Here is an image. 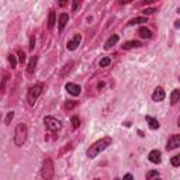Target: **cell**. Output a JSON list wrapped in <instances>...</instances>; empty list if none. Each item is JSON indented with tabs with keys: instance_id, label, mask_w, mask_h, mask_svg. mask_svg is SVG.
Instances as JSON below:
<instances>
[{
	"instance_id": "cell-12",
	"label": "cell",
	"mask_w": 180,
	"mask_h": 180,
	"mask_svg": "<svg viewBox=\"0 0 180 180\" xmlns=\"http://www.w3.org/2000/svg\"><path fill=\"white\" fill-rule=\"evenodd\" d=\"M118 40H120V37H118V35H115V34H114V35H111V37L106 41V44H104V49H111V48H113L114 45L118 42Z\"/></svg>"
},
{
	"instance_id": "cell-22",
	"label": "cell",
	"mask_w": 180,
	"mask_h": 180,
	"mask_svg": "<svg viewBox=\"0 0 180 180\" xmlns=\"http://www.w3.org/2000/svg\"><path fill=\"white\" fill-rule=\"evenodd\" d=\"M110 63H111V59L108 58V56H104V58H101V59H100L99 65H100L101 68H106V66H108Z\"/></svg>"
},
{
	"instance_id": "cell-33",
	"label": "cell",
	"mask_w": 180,
	"mask_h": 180,
	"mask_svg": "<svg viewBox=\"0 0 180 180\" xmlns=\"http://www.w3.org/2000/svg\"><path fill=\"white\" fill-rule=\"evenodd\" d=\"M155 2H158V0H142V4H152Z\"/></svg>"
},
{
	"instance_id": "cell-6",
	"label": "cell",
	"mask_w": 180,
	"mask_h": 180,
	"mask_svg": "<svg viewBox=\"0 0 180 180\" xmlns=\"http://www.w3.org/2000/svg\"><path fill=\"white\" fill-rule=\"evenodd\" d=\"M179 146H180V135L179 134H173L169 138V141H168L166 149L168 151H173V149H177Z\"/></svg>"
},
{
	"instance_id": "cell-24",
	"label": "cell",
	"mask_w": 180,
	"mask_h": 180,
	"mask_svg": "<svg viewBox=\"0 0 180 180\" xmlns=\"http://www.w3.org/2000/svg\"><path fill=\"white\" fill-rule=\"evenodd\" d=\"M9 63L11 65V68H16V66H17V59H16V55H14V54H10V55H9Z\"/></svg>"
},
{
	"instance_id": "cell-29",
	"label": "cell",
	"mask_w": 180,
	"mask_h": 180,
	"mask_svg": "<svg viewBox=\"0 0 180 180\" xmlns=\"http://www.w3.org/2000/svg\"><path fill=\"white\" fill-rule=\"evenodd\" d=\"M28 48H30V51L33 52L34 51V48H35V37L34 35H31V38H30V45H28Z\"/></svg>"
},
{
	"instance_id": "cell-8",
	"label": "cell",
	"mask_w": 180,
	"mask_h": 180,
	"mask_svg": "<svg viewBox=\"0 0 180 180\" xmlns=\"http://www.w3.org/2000/svg\"><path fill=\"white\" fill-rule=\"evenodd\" d=\"M165 97H166V93H165V90L162 87H156L154 90V93H152V100L154 101H156V103H159V101H163L165 100Z\"/></svg>"
},
{
	"instance_id": "cell-23",
	"label": "cell",
	"mask_w": 180,
	"mask_h": 180,
	"mask_svg": "<svg viewBox=\"0 0 180 180\" xmlns=\"http://www.w3.org/2000/svg\"><path fill=\"white\" fill-rule=\"evenodd\" d=\"M72 66H73V62H69V63H66V65L63 66V72H62V76H63V77H65V76H66V75L70 72Z\"/></svg>"
},
{
	"instance_id": "cell-26",
	"label": "cell",
	"mask_w": 180,
	"mask_h": 180,
	"mask_svg": "<svg viewBox=\"0 0 180 180\" xmlns=\"http://www.w3.org/2000/svg\"><path fill=\"white\" fill-rule=\"evenodd\" d=\"M154 177H159L158 170H149V172L146 173V179H154Z\"/></svg>"
},
{
	"instance_id": "cell-38",
	"label": "cell",
	"mask_w": 180,
	"mask_h": 180,
	"mask_svg": "<svg viewBox=\"0 0 180 180\" xmlns=\"http://www.w3.org/2000/svg\"><path fill=\"white\" fill-rule=\"evenodd\" d=\"M0 121H2V115H0Z\"/></svg>"
},
{
	"instance_id": "cell-34",
	"label": "cell",
	"mask_w": 180,
	"mask_h": 180,
	"mask_svg": "<svg viewBox=\"0 0 180 180\" xmlns=\"http://www.w3.org/2000/svg\"><path fill=\"white\" fill-rule=\"evenodd\" d=\"M66 4H68V0H59V6L61 7H65Z\"/></svg>"
},
{
	"instance_id": "cell-35",
	"label": "cell",
	"mask_w": 180,
	"mask_h": 180,
	"mask_svg": "<svg viewBox=\"0 0 180 180\" xmlns=\"http://www.w3.org/2000/svg\"><path fill=\"white\" fill-rule=\"evenodd\" d=\"M124 179H134V176L131 173H127V175H124Z\"/></svg>"
},
{
	"instance_id": "cell-31",
	"label": "cell",
	"mask_w": 180,
	"mask_h": 180,
	"mask_svg": "<svg viewBox=\"0 0 180 180\" xmlns=\"http://www.w3.org/2000/svg\"><path fill=\"white\" fill-rule=\"evenodd\" d=\"M19 61H20V63H24V62H26V54H24L21 49L19 51Z\"/></svg>"
},
{
	"instance_id": "cell-21",
	"label": "cell",
	"mask_w": 180,
	"mask_h": 180,
	"mask_svg": "<svg viewBox=\"0 0 180 180\" xmlns=\"http://www.w3.org/2000/svg\"><path fill=\"white\" fill-rule=\"evenodd\" d=\"M70 122H72V127H73L75 129L80 127V118L77 117V115H73V117L70 118Z\"/></svg>"
},
{
	"instance_id": "cell-14",
	"label": "cell",
	"mask_w": 180,
	"mask_h": 180,
	"mask_svg": "<svg viewBox=\"0 0 180 180\" xmlns=\"http://www.w3.org/2000/svg\"><path fill=\"white\" fill-rule=\"evenodd\" d=\"M145 120H146V122H148V125H149V128L151 129H158L159 127H161V124H159L158 120L154 118V117H151V115H146Z\"/></svg>"
},
{
	"instance_id": "cell-13",
	"label": "cell",
	"mask_w": 180,
	"mask_h": 180,
	"mask_svg": "<svg viewBox=\"0 0 180 180\" xmlns=\"http://www.w3.org/2000/svg\"><path fill=\"white\" fill-rule=\"evenodd\" d=\"M141 47V42L139 41H127V42H124V44L121 45L122 49H125V51H128V49H132V48H139Z\"/></svg>"
},
{
	"instance_id": "cell-32",
	"label": "cell",
	"mask_w": 180,
	"mask_h": 180,
	"mask_svg": "<svg viewBox=\"0 0 180 180\" xmlns=\"http://www.w3.org/2000/svg\"><path fill=\"white\" fill-rule=\"evenodd\" d=\"M155 9H145V10H142L143 14H152V13H155Z\"/></svg>"
},
{
	"instance_id": "cell-27",
	"label": "cell",
	"mask_w": 180,
	"mask_h": 180,
	"mask_svg": "<svg viewBox=\"0 0 180 180\" xmlns=\"http://www.w3.org/2000/svg\"><path fill=\"white\" fill-rule=\"evenodd\" d=\"M170 163H172V166L177 168V166L180 165V156H179V155H176V156H173V158H172V161H170Z\"/></svg>"
},
{
	"instance_id": "cell-11",
	"label": "cell",
	"mask_w": 180,
	"mask_h": 180,
	"mask_svg": "<svg viewBox=\"0 0 180 180\" xmlns=\"http://www.w3.org/2000/svg\"><path fill=\"white\" fill-rule=\"evenodd\" d=\"M68 21H69V16H68L66 13H62V14L59 16V19H58V30H59V33H62V31H63L65 26L68 24Z\"/></svg>"
},
{
	"instance_id": "cell-5",
	"label": "cell",
	"mask_w": 180,
	"mask_h": 180,
	"mask_svg": "<svg viewBox=\"0 0 180 180\" xmlns=\"http://www.w3.org/2000/svg\"><path fill=\"white\" fill-rule=\"evenodd\" d=\"M44 124L49 131H59V129L62 128V122L56 120L55 117H51V115H47L44 118Z\"/></svg>"
},
{
	"instance_id": "cell-17",
	"label": "cell",
	"mask_w": 180,
	"mask_h": 180,
	"mask_svg": "<svg viewBox=\"0 0 180 180\" xmlns=\"http://www.w3.org/2000/svg\"><path fill=\"white\" fill-rule=\"evenodd\" d=\"M179 99H180V90L179 89H175L172 92V94H170V103H172V106H176Z\"/></svg>"
},
{
	"instance_id": "cell-30",
	"label": "cell",
	"mask_w": 180,
	"mask_h": 180,
	"mask_svg": "<svg viewBox=\"0 0 180 180\" xmlns=\"http://www.w3.org/2000/svg\"><path fill=\"white\" fill-rule=\"evenodd\" d=\"M13 118H14V113H13V111L7 113V117H6V125H9V124H10Z\"/></svg>"
},
{
	"instance_id": "cell-36",
	"label": "cell",
	"mask_w": 180,
	"mask_h": 180,
	"mask_svg": "<svg viewBox=\"0 0 180 180\" xmlns=\"http://www.w3.org/2000/svg\"><path fill=\"white\" fill-rule=\"evenodd\" d=\"M129 2H131V0H120L118 3L120 4H127V3H129Z\"/></svg>"
},
{
	"instance_id": "cell-18",
	"label": "cell",
	"mask_w": 180,
	"mask_h": 180,
	"mask_svg": "<svg viewBox=\"0 0 180 180\" xmlns=\"http://www.w3.org/2000/svg\"><path fill=\"white\" fill-rule=\"evenodd\" d=\"M138 33H139V35H141L142 38H145V40H148V38H151V37H152V31H151L149 28H146V27H141Z\"/></svg>"
},
{
	"instance_id": "cell-20",
	"label": "cell",
	"mask_w": 180,
	"mask_h": 180,
	"mask_svg": "<svg viewBox=\"0 0 180 180\" xmlns=\"http://www.w3.org/2000/svg\"><path fill=\"white\" fill-rule=\"evenodd\" d=\"M7 82H9V75H4L2 82H0V94H3V93L6 92V85H7Z\"/></svg>"
},
{
	"instance_id": "cell-37",
	"label": "cell",
	"mask_w": 180,
	"mask_h": 180,
	"mask_svg": "<svg viewBox=\"0 0 180 180\" xmlns=\"http://www.w3.org/2000/svg\"><path fill=\"white\" fill-rule=\"evenodd\" d=\"M179 26H180V21H179V20H176V21H175V27L179 28Z\"/></svg>"
},
{
	"instance_id": "cell-4",
	"label": "cell",
	"mask_w": 180,
	"mask_h": 180,
	"mask_svg": "<svg viewBox=\"0 0 180 180\" xmlns=\"http://www.w3.org/2000/svg\"><path fill=\"white\" fill-rule=\"evenodd\" d=\"M42 93V85L41 83H37V85L31 86L28 89V93H27V101H28L30 106H34V104L37 103L38 97L41 96Z\"/></svg>"
},
{
	"instance_id": "cell-25",
	"label": "cell",
	"mask_w": 180,
	"mask_h": 180,
	"mask_svg": "<svg viewBox=\"0 0 180 180\" xmlns=\"http://www.w3.org/2000/svg\"><path fill=\"white\" fill-rule=\"evenodd\" d=\"M76 104H77V101H75V100H68L66 103H65V108L66 110H72Z\"/></svg>"
},
{
	"instance_id": "cell-9",
	"label": "cell",
	"mask_w": 180,
	"mask_h": 180,
	"mask_svg": "<svg viewBox=\"0 0 180 180\" xmlns=\"http://www.w3.org/2000/svg\"><path fill=\"white\" fill-rule=\"evenodd\" d=\"M80 41H82V35H80V34H76V35L73 37V40L68 41L66 48L69 49V51H75V49H77L79 44H80Z\"/></svg>"
},
{
	"instance_id": "cell-2",
	"label": "cell",
	"mask_w": 180,
	"mask_h": 180,
	"mask_svg": "<svg viewBox=\"0 0 180 180\" xmlns=\"http://www.w3.org/2000/svg\"><path fill=\"white\" fill-rule=\"evenodd\" d=\"M27 136H28V128L24 122H20V124L16 125L14 129V143L16 146H23L27 141Z\"/></svg>"
},
{
	"instance_id": "cell-10",
	"label": "cell",
	"mask_w": 180,
	"mask_h": 180,
	"mask_svg": "<svg viewBox=\"0 0 180 180\" xmlns=\"http://www.w3.org/2000/svg\"><path fill=\"white\" fill-rule=\"evenodd\" d=\"M148 159H149L152 163H155V165L161 163V162H162V154H161V151H158V149H152V151L149 152V155H148Z\"/></svg>"
},
{
	"instance_id": "cell-7",
	"label": "cell",
	"mask_w": 180,
	"mask_h": 180,
	"mask_svg": "<svg viewBox=\"0 0 180 180\" xmlns=\"http://www.w3.org/2000/svg\"><path fill=\"white\" fill-rule=\"evenodd\" d=\"M65 89H66V92L69 93V94L72 96H79L82 93V87L79 85H76V83H66L65 85Z\"/></svg>"
},
{
	"instance_id": "cell-15",
	"label": "cell",
	"mask_w": 180,
	"mask_h": 180,
	"mask_svg": "<svg viewBox=\"0 0 180 180\" xmlns=\"http://www.w3.org/2000/svg\"><path fill=\"white\" fill-rule=\"evenodd\" d=\"M37 61L38 58L35 55L31 56V59H30V62H28V66H27V72H28L30 75H33L34 72H35V66H37Z\"/></svg>"
},
{
	"instance_id": "cell-16",
	"label": "cell",
	"mask_w": 180,
	"mask_h": 180,
	"mask_svg": "<svg viewBox=\"0 0 180 180\" xmlns=\"http://www.w3.org/2000/svg\"><path fill=\"white\" fill-rule=\"evenodd\" d=\"M55 23H56L55 11H54V10H49V16H48V28L52 30L54 27H55Z\"/></svg>"
},
{
	"instance_id": "cell-3",
	"label": "cell",
	"mask_w": 180,
	"mask_h": 180,
	"mask_svg": "<svg viewBox=\"0 0 180 180\" xmlns=\"http://www.w3.org/2000/svg\"><path fill=\"white\" fill-rule=\"evenodd\" d=\"M55 175V168H54V162L51 158H45L42 162V169H41V176L45 180H51Z\"/></svg>"
},
{
	"instance_id": "cell-1",
	"label": "cell",
	"mask_w": 180,
	"mask_h": 180,
	"mask_svg": "<svg viewBox=\"0 0 180 180\" xmlns=\"http://www.w3.org/2000/svg\"><path fill=\"white\" fill-rule=\"evenodd\" d=\"M111 143H113V138H110V136H104V138H101V139L96 141L94 143H92V145L87 148V151H86L87 158L94 159L99 154H101L103 151H106Z\"/></svg>"
},
{
	"instance_id": "cell-19",
	"label": "cell",
	"mask_w": 180,
	"mask_h": 180,
	"mask_svg": "<svg viewBox=\"0 0 180 180\" xmlns=\"http://www.w3.org/2000/svg\"><path fill=\"white\" fill-rule=\"evenodd\" d=\"M142 23H148L146 17H136V19H132L128 23L129 26H136V24H142Z\"/></svg>"
},
{
	"instance_id": "cell-28",
	"label": "cell",
	"mask_w": 180,
	"mask_h": 180,
	"mask_svg": "<svg viewBox=\"0 0 180 180\" xmlns=\"http://www.w3.org/2000/svg\"><path fill=\"white\" fill-rule=\"evenodd\" d=\"M80 6H82V0H73V4H72V11H77Z\"/></svg>"
}]
</instances>
